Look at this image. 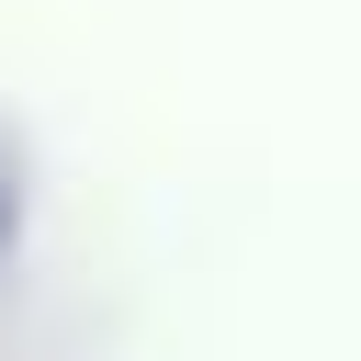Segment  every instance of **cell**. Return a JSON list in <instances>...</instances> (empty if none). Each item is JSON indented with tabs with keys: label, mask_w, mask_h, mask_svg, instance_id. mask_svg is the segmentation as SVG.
<instances>
[{
	"label": "cell",
	"mask_w": 361,
	"mask_h": 361,
	"mask_svg": "<svg viewBox=\"0 0 361 361\" xmlns=\"http://www.w3.org/2000/svg\"><path fill=\"white\" fill-rule=\"evenodd\" d=\"M0 248H11V192H0Z\"/></svg>",
	"instance_id": "6da1fadb"
}]
</instances>
